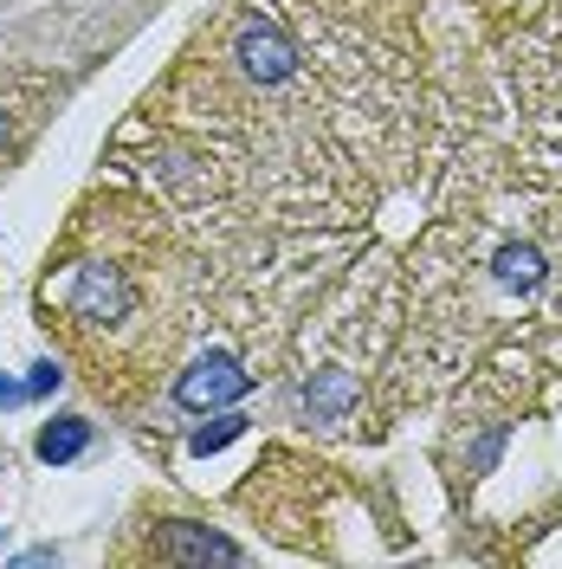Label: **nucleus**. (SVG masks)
Listing matches in <instances>:
<instances>
[{
  "label": "nucleus",
  "mask_w": 562,
  "mask_h": 569,
  "mask_svg": "<svg viewBox=\"0 0 562 569\" xmlns=\"http://www.w3.org/2000/svg\"><path fill=\"white\" fill-rule=\"evenodd\" d=\"M91 447V421H78V415H59L52 427H39V440H33V453L46 466H66V460H78Z\"/></svg>",
  "instance_id": "7"
},
{
  "label": "nucleus",
  "mask_w": 562,
  "mask_h": 569,
  "mask_svg": "<svg viewBox=\"0 0 562 569\" xmlns=\"http://www.w3.org/2000/svg\"><path fill=\"white\" fill-rule=\"evenodd\" d=\"M233 59H240V71H247L252 84H284V78H298V46H291L272 20H252V27H240V39H233Z\"/></svg>",
  "instance_id": "3"
},
{
  "label": "nucleus",
  "mask_w": 562,
  "mask_h": 569,
  "mask_svg": "<svg viewBox=\"0 0 562 569\" xmlns=\"http://www.w3.org/2000/svg\"><path fill=\"white\" fill-rule=\"evenodd\" d=\"M0 137H7V117H0Z\"/></svg>",
  "instance_id": "11"
},
{
  "label": "nucleus",
  "mask_w": 562,
  "mask_h": 569,
  "mask_svg": "<svg viewBox=\"0 0 562 569\" xmlns=\"http://www.w3.org/2000/svg\"><path fill=\"white\" fill-rule=\"evenodd\" d=\"M247 389H252L247 369H240L227 350H208V356H194V362L181 369L175 401H181V408H233Z\"/></svg>",
  "instance_id": "1"
},
{
  "label": "nucleus",
  "mask_w": 562,
  "mask_h": 569,
  "mask_svg": "<svg viewBox=\"0 0 562 569\" xmlns=\"http://www.w3.org/2000/svg\"><path fill=\"white\" fill-rule=\"evenodd\" d=\"M20 395H27L20 382H7V376H0V401H20Z\"/></svg>",
  "instance_id": "10"
},
{
  "label": "nucleus",
  "mask_w": 562,
  "mask_h": 569,
  "mask_svg": "<svg viewBox=\"0 0 562 569\" xmlns=\"http://www.w3.org/2000/svg\"><path fill=\"white\" fill-rule=\"evenodd\" d=\"M66 305L78 311V318H91V323H117V318L137 311V284L123 279L117 266H78Z\"/></svg>",
  "instance_id": "2"
},
{
  "label": "nucleus",
  "mask_w": 562,
  "mask_h": 569,
  "mask_svg": "<svg viewBox=\"0 0 562 569\" xmlns=\"http://www.w3.org/2000/svg\"><path fill=\"white\" fill-rule=\"evenodd\" d=\"M543 272H550V266H543V252L524 247V240H511V247L492 252V279L504 284V291H518V298H524V291H536V284H543Z\"/></svg>",
  "instance_id": "6"
},
{
  "label": "nucleus",
  "mask_w": 562,
  "mask_h": 569,
  "mask_svg": "<svg viewBox=\"0 0 562 569\" xmlns=\"http://www.w3.org/2000/svg\"><path fill=\"white\" fill-rule=\"evenodd\" d=\"M169 563H240V543L220 531H201V525H169L162 543H155Z\"/></svg>",
  "instance_id": "4"
},
{
  "label": "nucleus",
  "mask_w": 562,
  "mask_h": 569,
  "mask_svg": "<svg viewBox=\"0 0 562 569\" xmlns=\"http://www.w3.org/2000/svg\"><path fill=\"white\" fill-rule=\"evenodd\" d=\"M240 433H247V415H220L213 427L194 433V453H220V447H227V440H240Z\"/></svg>",
  "instance_id": "8"
},
{
  "label": "nucleus",
  "mask_w": 562,
  "mask_h": 569,
  "mask_svg": "<svg viewBox=\"0 0 562 569\" xmlns=\"http://www.w3.org/2000/svg\"><path fill=\"white\" fill-rule=\"evenodd\" d=\"M59 382H66V369H59V362H33V382H27V395H52Z\"/></svg>",
  "instance_id": "9"
},
{
  "label": "nucleus",
  "mask_w": 562,
  "mask_h": 569,
  "mask_svg": "<svg viewBox=\"0 0 562 569\" xmlns=\"http://www.w3.org/2000/svg\"><path fill=\"white\" fill-rule=\"evenodd\" d=\"M298 401H304V415H311V421H350V408H355L350 369H317L311 382L298 389Z\"/></svg>",
  "instance_id": "5"
}]
</instances>
